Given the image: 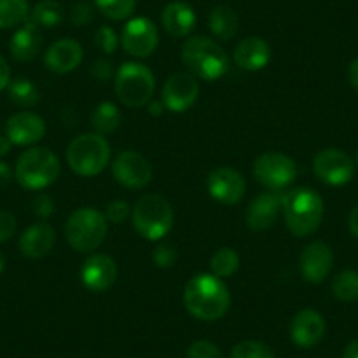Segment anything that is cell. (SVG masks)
Returning <instances> with one entry per match:
<instances>
[{
	"instance_id": "cell-5",
	"label": "cell",
	"mask_w": 358,
	"mask_h": 358,
	"mask_svg": "<svg viewBox=\"0 0 358 358\" xmlns=\"http://www.w3.org/2000/svg\"><path fill=\"white\" fill-rule=\"evenodd\" d=\"M109 158H111V146L106 137L97 132L78 136L67 148L69 167L83 178L101 174L108 167Z\"/></svg>"
},
{
	"instance_id": "cell-46",
	"label": "cell",
	"mask_w": 358,
	"mask_h": 358,
	"mask_svg": "<svg viewBox=\"0 0 358 358\" xmlns=\"http://www.w3.org/2000/svg\"><path fill=\"white\" fill-rule=\"evenodd\" d=\"M343 358H358V339H353L344 348Z\"/></svg>"
},
{
	"instance_id": "cell-17",
	"label": "cell",
	"mask_w": 358,
	"mask_h": 358,
	"mask_svg": "<svg viewBox=\"0 0 358 358\" xmlns=\"http://www.w3.org/2000/svg\"><path fill=\"white\" fill-rule=\"evenodd\" d=\"M46 134V123L32 111H20L6 123V136L16 146H32Z\"/></svg>"
},
{
	"instance_id": "cell-42",
	"label": "cell",
	"mask_w": 358,
	"mask_h": 358,
	"mask_svg": "<svg viewBox=\"0 0 358 358\" xmlns=\"http://www.w3.org/2000/svg\"><path fill=\"white\" fill-rule=\"evenodd\" d=\"M9 81H11V71H9V65L6 62V58L0 55V92L8 88Z\"/></svg>"
},
{
	"instance_id": "cell-34",
	"label": "cell",
	"mask_w": 358,
	"mask_h": 358,
	"mask_svg": "<svg viewBox=\"0 0 358 358\" xmlns=\"http://www.w3.org/2000/svg\"><path fill=\"white\" fill-rule=\"evenodd\" d=\"M94 44L99 48V50L102 51V53L113 55L116 50H118L120 39H118V36H116V32L111 29V27L102 25V27H99V30L95 32Z\"/></svg>"
},
{
	"instance_id": "cell-13",
	"label": "cell",
	"mask_w": 358,
	"mask_h": 358,
	"mask_svg": "<svg viewBox=\"0 0 358 358\" xmlns=\"http://www.w3.org/2000/svg\"><path fill=\"white\" fill-rule=\"evenodd\" d=\"M201 92L197 78L190 72H176L165 81L162 102L172 113H185L195 104Z\"/></svg>"
},
{
	"instance_id": "cell-23",
	"label": "cell",
	"mask_w": 358,
	"mask_h": 358,
	"mask_svg": "<svg viewBox=\"0 0 358 358\" xmlns=\"http://www.w3.org/2000/svg\"><path fill=\"white\" fill-rule=\"evenodd\" d=\"M55 239H57V234L53 227L48 223H36L29 227L20 237V251L27 258H34V260L43 258L53 250Z\"/></svg>"
},
{
	"instance_id": "cell-10",
	"label": "cell",
	"mask_w": 358,
	"mask_h": 358,
	"mask_svg": "<svg viewBox=\"0 0 358 358\" xmlns=\"http://www.w3.org/2000/svg\"><path fill=\"white\" fill-rule=\"evenodd\" d=\"M313 171L322 183L329 187H343L355 176V160L337 148L318 151L313 160Z\"/></svg>"
},
{
	"instance_id": "cell-50",
	"label": "cell",
	"mask_w": 358,
	"mask_h": 358,
	"mask_svg": "<svg viewBox=\"0 0 358 358\" xmlns=\"http://www.w3.org/2000/svg\"><path fill=\"white\" fill-rule=\"evenodd\" d=\"M357 165H358V153H357Z\"/></svg>"
},
{
	"instance_id": "cell-3",
	"label": "cell",
	"mask_w": 358,
	"mask_h": 358,
	"mask_svg": "<svg viewBox=\"0 0 358 358\" xmlns=\"http://www.w3.org/2000/svg\"><path fill=\"white\" fill-rule=\"evenodd\" d=\"M181 60L190 74L204 81H216L229 71V57L225 50L204 36L190 37L181 48Z\"/></svg>"
},
{
	"instance_id": "cell-32",
	"label": "cell",
	"mask_w": 358,
	"mask_h": 358,
	"mask_svg": "<svg viewBox=\"0 0 358 358\" xmlns=\"http://www.w3.org/2000/svg\"><path fill=\"white\" fill-rule=\"evenodd\" d=\"M137 0H95V8L113 22H122L136 11Z\"/></svg>"
},
{
	"instance_id": "cell-9",
	"label": "cell",
	"mask_w": 358,
	"mask_h": 358,
	"mask_svg": "<svg viewBox=\"0 0 358 358\" xmlns=\"http://www.w3.org/2000/svg\"><path fill=\"white\" fill-rule=\"evenodd\" d=\"M253 176L258 183L271 192H280L295 181L297 164L288 155L280 151H267L255 160Z\"/></svg>"
},
{
	"instance_id": "cell-28",
	"label": "cell",
	"mask_w": 358,
	"mask_h": 358,
	"mask_svg": "<svg viewBox=\"0 0 358 358\" xmlns=\"http://www.w3.org/2000/svg\"><path fill=\"white\" fill-rule=\"evenodd\" d=\"M120 120H122V116H120L118 108L113 102H101L90 115V123L95 129V132L101 134V136L115 132L120 127Z\"/></svg>"
},
{
	"instance_id": "cell-18",
	"label": "cell",
	"mask_w": 358,
	"mask_h": 358,
	"mask_svg": "<svg viewBox=\"0 0 358 358\" xmlns=\"http://www.w3.org/2000/svg\"><path fill=\"white\" fill-rule=\"evenodd\" d=\"M325 320L315 309H302L290 325V337L299 348H315L325 336Z\"/></svg>"
},
{
	"instance_id": "cell-20",
	"label": "cell",
	"mask_w": 358,
	"mask_h": 358,
	"mask_svg": "<svg viewBox=\"0 0 358 358\" xmlns=\"http://www.w3.org/2000/svg\"><path fill=\"white\" fill-rule=\"evenodd\" d=\"M83 60V48L74 39H60L48 48L44 55V64L57 74H69Z\"/></svg>"
},
{
	"instance_id": "cell-31",
	"label": "cell",
	"mask_w": 358,
	"mask_h": 358,
	"mask_svg": "<svg viewBox=\"0 0 358 358\" xmlns=\"http://www.w3.org/2000/svg\"><path fill=\"white\" fill-rule=\"evenodd\" d=\"M239 268V255L232 248H220L211 258V271L218 278H230Z\"/></svg>"
},
{
	"instance_id": "cell-47",
	"label": "cell",
	"mask_w": 358,
	"mask_h": 358,
	"mask_svg": "<svg viewBox=\"0 0 358 358\" xmlns=\"http://www.w3.org/2000/svg\"><path fill=\"white\" fill-rule=\"evenodd\" d=\"M11 146L13 143L8 139V136H0V157H4V155H8L9 151H11Z\"/></svg>"
},
{
	"instance_id": "cell-40",
	"label": "cell",
	"mask_w": 358,
	"mask_h": 358,
	"mask_svg": "<svg viewBox=\"0 0 358 358\" xmlns=\"http://www.w3.org/2000/svg\"><path fill=\"white\" fill-rule=\"evenodd\" d=\"M16 234V218L9 211H0V243L11 239Z\"/></svg>"
},
{
	"instance_id": "cell-27",
	"label": "cell",
	"mask_w": 358,
	"mask_h": 358,
	"mask_svg": "<svg viewBox=\"0 0 358 358\" xmlns=\"http://www.w3.org/2000/svg\"><path fill=\"white\" fill-rule=\"evenodd\" d=\"M29 16V0H0V29L22 27Z\"/></svg>"
},
{
	"instance_id": "cell-43",
	"label": "cell",
	"mask_w": 358,
	"mask_h": 358,
	"mask_svg": "<svg viewBox=\"0 0 358 358\" xmlns=\"http://www.w3.org/2000/svg\"><path fill=\"white\" fill-rule=\"evenodd\" d=\"M348 79H350L351 86L358 92V58H355L348 67Z\"/></svg>"
},
{
	"instance_id": "cell-16",
	"label": "cell",
	"mask_w": 358,
	"mask_h": 358,
	"mask_svg": "<svg viewBox=\"0 0 358 358\" xmlns=\"http://www.w3.org/2000/svg\"><path fill=\"white\" fill-rule=\"evenodd\" d=\"M301 273L309 283H322L329 278L334 267V253L329 244L322 241L308 244L301 253Z\"/></svg>"
},
{
	"instance_id": "cell-15",
	"label": "cell",
	"mask_w": 358,
	"mask_h": 358,
	"mask_svg": "<svg viewBox=\"0 0 358 358\" xmlns=\"http://www.w3.org/2000/svg\"><path fill=\"white\" fill-rule=\"evenodd\" d=\"M79 276H81L85 288L95 292V294H101L115 285L116 278H118V267L109 255H92L83 264Z\"/></svg>"
},
{
	"instance_id": "cell-36",
	"label": "cell",
	"mask_w": 358,
	"mask_h": 358,
	"mask_svg": "<svg viewBox=\"0 0 358 358\" xmlns=\"http://www.w3.org/2000/svg\"><path fill=\"white\" fill-rule=\"evenodd\" d=\"M176 260H178V251L171 243H162L153 250V262L160 268L172 267Z\"/></svg>"
},
{
	"instance_id": "cell-19",
	"label": "cell",
	"mask_w": 358,
	"mask_h": 358,
	"mask_svg": "<svg viewBox=\"0 0 358 358\" xmlns=\"http://www.w3.org/2000/svg\"><path fill=\"white\" fill-rule=\"evenodd\" d=\"M281 211V195L276 192H265L251 201L246 211V223L255 232H262L274 225Z\"/></svg>"
},
{
	"instance_id": "cell-4",
	"label": "cell",
	"mask_w": 358,
	"mask_h": 358,
	"mask_svg": "<svg viewBox=\"0 0 358 358\" xmlns=\"http://www.w3.org/2000/svg\"><path fill=\"white\" fill-rule=\"evenodd\" d=\"M15 176L18 183L27 190H44L60 176V160L48 148H30L20 155Z\"/></svg>"
},
{
	"instance_id": "cell-41",
	"label": "cell",
	"mask_w": 358,
	"mask_h": 358,
	"mask_svg": "<svg viewBox=\"0 0 358 358\" xmlns=\"http://www.w3.org/2000/svg\"><path fill=\"white\" fill-rule=\"evenodd\" d=\"M90 72H92V76L97 78L99 81H108V79H111L113 76V64L109 60L101 58V60H97L94 65H92Z\"/></svg>"
},
{
	"instance_id": "cell-30",
	"label": "cell",
	"mask_w": 358,
	"mask_h": 358,
	"mask_svg": "<svg viewBox=\"0 0 358 358\" xmlns=\"http://www.w3.org/2000/svg\"><path fill=\"white\" fill-rule=\"evenodd\" d=\"M332 294L341 302L358 301V271H343L332 281Z\"/></svg>"
},
{
	"instance_id": "cell-38",
	"label": "cell",
	"mask_w": 358,
	"mask_h": 358,
	"mask_svg": "<svg viewBox=\"0 0 358 358\" xmlns=\"http://www.w3.org/2000/svg\"><path fill=\"white\" fill-rule=\"evenodd\" d=\"M129 216H130V208L125 201H113L109 202L108 208H106V218H108V222L116 223V225L125 222Z\"/></svg>"
},
{
	"instance_id": "cell-11",
	"label": "cell",
	"mask_w": 358,
	"mask_h": 358,
	"mask_svg": "<svg viewBox=\"0 0 358 358\" xmlns=\"http://www.w3.org/2000/svg\"><path fill=\"white\" fill-rule=\"evenodd\" d=\"M113 176L122 187L137 190L150 185L153 169L146 157L134 150H127L122 151L113 162Z\"/></svg>"
},
{
	"instance_id": "cell-39",
	"label": "cell",
	"mask_w": 358,
	"mask_h": 358,
	"mask_svg": "<svg viewBox=\"0 0 358 358\" xmlns=\"http://www.w3.org/2000/svg\"><path fill=\"white\" fill-rule=\"evenodd\" d=\"M32 211L34 215L39 216V218L48 220L55 213L53 199H51L48 194L36 195V199L32 201Z\"/></svg>"
},
{
	"instance_id": "cell-8",
	"label": "cell",
	"mask_w": 358,
	"mask_h": 358,
	"mask_svg": "<svg viewBox=\"0 0 358 358\" xmlns=\"http://www.w3.org/2000/svg\"><path fill=\"white\" fill-rule=\"evenodd\" d=\"M115 90L118 101L127 108H143L155 92V76L139 62H127L116 71Z\"/></svg>"
},
{
	"instance_id": "cell-45",
	"label": "cell",
	"mask_w": 358,
	"mask_h": 358,
	"mask_svg": "<svg viewBox=\"0 0 358 358\" xmlns=\"http://www.w3.org/2000/svg\"><path fill=\"white\" fill-rule=\"evenodd\" d=\"M348 225H350V232L358 239V204L351 209L350 222H348Z\"/></svg>"
},
{
	"instance_id": "cell-48",
	"label": "cell",
	"mask_w": 358,
	"mask_h": 358,
	"mask_svg": "<svg viewBox=\"0 0 358 358\" xmlns=\"http://www.w3.org/2000/svg\"><path fill=\"white\" fill-rule=\"evenodd\" d=\"M164 109H165L164 102H151L148 111H150V115H153V116H160L162 113H164Z\"/></svg>"
},
{
	"instance_id": "cell-2",
	"label": "cell",
	"mask_w": 358,
	"mask_h": 358,
	"mask_svg": "<svg viewBox=\"0 0 358 358\" xmlns=\"http://www.w3.org/2000/svg\"><path fill=\"white\" fill-rule=\"evenodd\" d=\"M287 229L295 237H309L320 229L323 220V199L311 188H294L281 194Z\"/></svg>"
},
{
	"instance_id": "cell-29",
	"label": "cell",
	"mask_w": 358,
	"mask_h": 358,
	"mask_svg": "<svg viewBox=\"0 0 358 358\" xmlns=\"http://www.w3.org/2000/svg\"><path fill=\"white\" fill-rule=\"evenodd\" d=\"M8 94L9 99H11L18 108L23 109H30L34 108V106H37L41 97L37 86L27 78H16L13 79V81H9Z\"/></svg>"
},
{
	"instance_id": "cell-26",
	"label": "cell",
	"mask_w": 358,
	"mask_h": 358,
	"mask_svg": "<svg viewBox=\"0 0 358 358\" xmlns=\"http://www.w3.org/2000/svg\"><path fill=\"white\" fill-rule=\"evenodd\" d=\"M64 18L65 11L57 0H41L30 13V22L39 29H53V27L60 25Z\"/></svg>"
},
{
	"instance_id": "cell-35",
	"label": "cell",
	"mask_w": 358,
	"mask_h": 358,
	"mask_svg": "<svg viewBox=\"0 0 358 358\" xmlns=\"http://www.w3.org/2000/svg\"><path fill=\"white\" fill-rule=\"evenodd\" d=\"M187 358H223L222 350L209 341H195L187 351Z\"/></svg>"
},
{
	"instance_id": "cell-49",
	"label": "cell",
	"mask_w": 358,
	"mask_h": 358,
	"mask_svg": "<svg viewBox=\"0 0 358 358\" xmlns=\"http://www.w3.org/2000/svg\"><path fill=\"white\" fill-rule=\"evenodd\" d=\"M4 268H6V258H4V255L0 253V274L4 273Z\"/></svg>"
},
{
	"instance_id": "cell-25",
	"label": "cell",
	"mask_w": 358,
	"mask_h": 358,
	"mask_svg": "<svg viewBox=\"0 0 358 358\" xmlns=\"http://www.w3.org/2000/svg\"><path fill=\"white\" fill-rule=\"evenodd\" d=\"M209 29L218 39L230 41L239 30V20L236 11L229 6H216L209 15Z\"/></svg>"
},
{
	"instance_id": "cell-12",
	"label": "cell",
	"mask_w": 358,
	"mask_h": 358,
	"mask_svg": "<svg viewBox=\"0 0 358 358\" xmlns=\"http://www.w3.org/2000/svg\"><path fill=\"white\" fill-rule=\"evenodd\" d=\"M122 46L132 57L148 58L158 46L157 25L144 16L132 18L123 27Z\"/></svg>"
},
{
	"instance_id": "cell-1",
	"label": "cell",
	"mask_w": 358,
	"mask_h": 358,
	"mask_svg": "<svg viewBox=\"0 0 358 358\" xmlns=\"http://www.w3.org/2000/svg\"><path fill=\"white\" fill-rule=\"evenodd\" d=\"M183 301L194 318L215 322L229 311L230 292L222 278L215 274H197L185 287Z\"/></svg>"
},
{
	"instance_id": "cell-14",
	"label": "cell",
	"mask_w": 358,
	"mask_h": 358,
	"mask_svg": "<svg viewBox=\"0 0 358 358\" xmlns=\"http://www.w3.org/2000/svg\"><path fill=\"white\" fill-rule=\"evenodd\" d=\"M208 192L220 204L234 206L243 201L246 181L243 174L232 167L213 169L208 176Z\"/></svg>"
},
{
	"instance_id": "cell-24",
	"label": "cell",
	"mask_w": 358,
	"mask_h": 358,
	"mask_svg": "<svg viewBox=\"0 0 358 358\" xmlns=\"http://www.w3.org/2000/svg\"><path fill=\"white\" fill-rule=\"evenodd\" d=\"M43 48V34L37 25L32 22H25L13 36L9 43V50L15 60L18 62H30L39 55Z\"/></svg>"
},
{
	"instance_id": "cell-21",
	"label": "cell",
	"mask_w": 358,
	"mask_h": 358,
	"mask_svg": "<svg viewBox=\"0 0 358 358\" xmlns=\"http://www.w3.org/2000/svg\"><path fill=\"white\" fill-rule=\"evenodd\" d=\"M195 23H197V16H195L194 8L181 0H174L162 11V25L165 32L178 39L190 36L192 30L195 29Z\"/></svg>"
},
{
	"instance_id": "cell-22",
	"label": "cell",
	"mask_w": 358,
	"mask_h": 358,
	"mask_svg": "<svg viewBox=\"0 0 358 358\" xmlns=\"http://www.w3.org/2000/svg\"><path fill=\"white\" fill-rule=\"evenodd\" d=\"M234 62L243 71H262L271 62V48L260 37H248L234 50Z\"/></svg>"
},
{
	"instance_id": "cell-33",
	"label": "cell",
	"mask_w": 358,
	"mask_h": 358,
	"mask_svg": "<svg viewBox=\"0 0 358 358\" xmlns=\"http://www.w3.org/2000/svg\"><path fill=\"white\" fill-rule=\"evenodd\" d=\"M230 358H276L273 348L260 341H241L232 348Z\"/></svg>"
},
{
	"instance_id": "cell-44",
	"label": "cell",
	"mask_w": 358,
	"mask_h": 358,
	"mask_svg": "<svg viewBox=\"0 0 358 358\" xmlns=\"http://www.w3.org/2000/svg\"><path fill=\"white\" fill-rule=\"evenodd\" d=\"M11 178H13V172L11 169H9V165L4 164V162H0V187L9 185Z\"/></svg>"
},
{
	"instance_id": "cell-7",
	"label": "cell",
	"mask_w": 358,
	"mask_h": 358,
	"mask_svg": "<svg viewBox=\"0 0 358 358\" xmlns=\"http://www.w3.org/2000/svg\"><path fill=\"white\" fill-rule=\"evenodd\" d=\"M134 229L148 241H160L174 225V211L160 195H143L132 211Z\"/></svg>"
},
{
	"instance_id": "cell-6",
	"label": "cell",
	"mask_w": 358,
	"mask_h": 358,
	"mask_svg": "<svg viewBox=\"0 0 358 358\" xmlns=\"http://www.w3.org/2000/svg\"><path fill=\"white\" fill-rule=\"evenodd\" d=\"M108 236V218L94 208H79L69 216L65 237L72 250L79 253L95 251Z\"/></svg>"
},
{
	"instance_id": "cell-37",
	"label": "cell",
	"mask_w": 358,
	"mask_h": 358,
	"mask_svg": "<svg viewBox=\"0 0 358 358\" xmlns=\"http://www.w3.org/2000/svg\"><path fill=\"white\" fill-rule=\"evenodd\" d=\"M94 6L88 4V2H78L74 4V8L71 9V22L76 27H85L88 23H92L94 20Z\"/></svg>"
}]
</instances>
